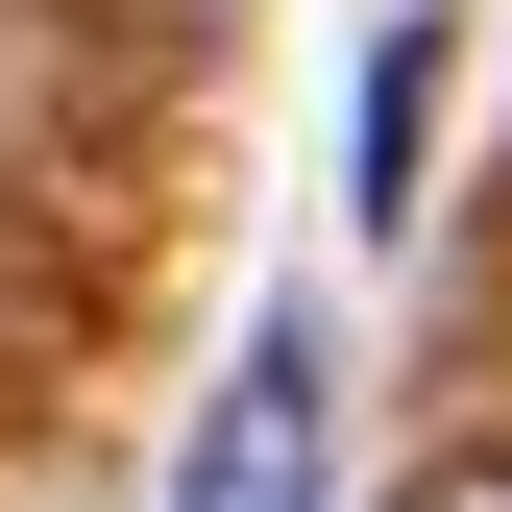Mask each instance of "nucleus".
Segmentation results:
<instances>
[{
    "instance_id": "1",
    "label": "nucleus",
    "mask_w": 512,
    "mask_h": 512,
    "mask_svg": "<svg viewBox=\"0 0 512 512\" xmlns=\"http://www.w3.org/2000/svg\"><path fill=\"white\" fill-rule=\"evenodd\" d=\"M171 512H317V317H244V366H220Z\"/></svg>"
},
{
    "instance_id": "2",
    "label": "nucleus",
    "mask_w": 512,
    "mask_h": 512,
    "mask_svg": "<svg viewBox=\"0 0 512 512\" xmlns=\"http://www.w3.org/2000/svg\"><path fill=\"white\" fill-rule=\"evenodd\" d=\"M415 122H439V25H391V49H366V220L415 196Z\"/></svg>"
},
{
    "instance_id": "3",
    "label": "nucleus",
    "mask_w": 512,
    "mask_h": 512,
    "mask_svg": "<svg viewBox=\"0 0 512 512\" xmlns=\"http://www.w3.org/2000/svg\"><path fill=\"white\" fill-rule=\"evenodd\" d=\"M415 512H512V464H439V488H415Z\"/></svg>"
}]
</instances>
